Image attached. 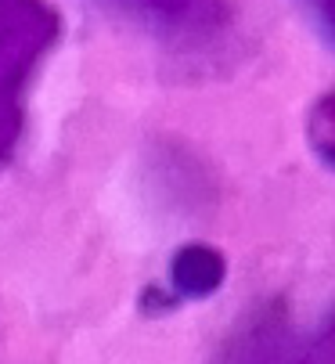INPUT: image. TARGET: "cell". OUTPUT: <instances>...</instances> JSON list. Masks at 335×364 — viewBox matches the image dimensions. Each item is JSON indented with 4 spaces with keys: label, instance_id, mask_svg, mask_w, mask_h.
<instances>
[{
    "label": "cell",
    "instance_id": "1",
    "mask_svg": "<svg viewBox=\"0 0 335 364\" xmlns=\"http://www.w3.org/2000/svg\"><path fill=\"white\" fill-rule=\"evenodd\" d=\"M209 364H335V306L299 318L285 303H267L223 339Z\"/></svg>",
    "mask_w": 335,
    "mask_h": 364
},
{
    "label": "cell",
    "instance_id": "2",
    "mask_svg": "<svg viewBox=\"0 0 335 364\" xmlns=\"http://www.w3.org/2000/svg\"><path fill=\"white\" fill-rule=\"evenodd\" d=\"M58 36V15L47 0H0V159L22 130L26 94Z\"/></svg>",
    "mask_w": 335,
    "mask_h": 364
},
{
    "label": "cell",
    "instance_id": "3",
    "mask_svg": "<svg viewBox=\"0 0 335 364\" xmlns=\"http://www.w3.org/2000/svg\"><path fill=\"white\" fill-rule=\"evenodd\" d=\"M105 4L162 33H198L213 26L220 11L216 0H105Z\"/></svg>",
    "mask_w": 335,
    "mask_h": 364
},
{
    "label": "cell",
    "instance_id": "4",
    "mask_svg": "<svg viewBox=\"0 0 335 364\" xmlns=\"http://www.w3.org/2000/svg\"><path fill=\"white\" fill-rule=\"evenodd\" d=\"M170 278L181 296H206L223 282V259L206 245H188L177 252Z\"/></svg>",
    "mask_w": 335,
    "mask_h": 364
},
{
    "label": "cell",
    "instance_id": "5",
    "mask_svg": "<svg viewBox=\"0 0 335 364\" xmlns=\"http://www.w3.org/2000/svg\"><path fill=\"white\" fill-rule=\"evenodd\" d=\"M310 141L321 151V159L335 163V94H328L317 105V112L310 119Z\"/></svg>",
    "mask_w": 335,
    "mask_h": 364
},
{
    "label": "cell",
    "instance_id": "6",
    "mask_svg": "<svg viewBox=\"0 0 335 364\" xmlns=\"http://www.w3.org/2000/svg\"><path fill=\"white\" fill-rule=\"evenodd\" d=\"M307 8L314 11V18L324 26V33H328L331 43H335V0H307Z\"/></svg>",
    "mask_w": 335,
    "mask_h": 364
}]
</instances>
